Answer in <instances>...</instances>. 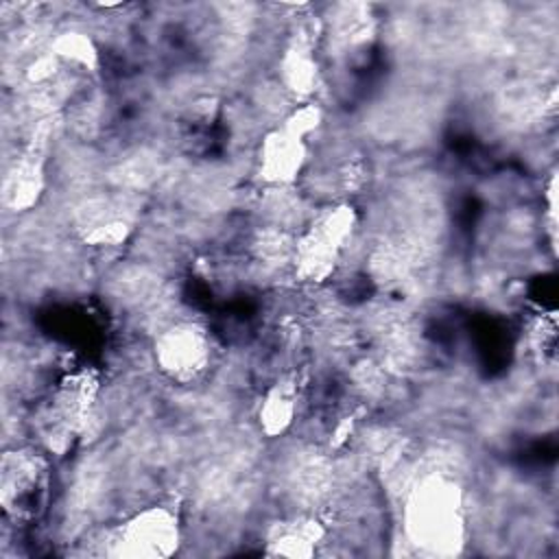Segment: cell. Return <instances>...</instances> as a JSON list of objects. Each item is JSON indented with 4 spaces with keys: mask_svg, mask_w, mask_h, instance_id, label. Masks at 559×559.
I'll return each mask as SVG.
<instances>
[{
    "mask_svg": "<svg viewBox=\"0 0 559 559\" xmlns=\"http://www.w3.org/2000/svg\"><path fill=\"white\" fill-rule=\"evenodd\" d=\"M411 507L413 520L408 524V531L417 539V544L421 542L432 548H445L448 544L459 542L461 515L456 487L441 480L426 483L417 491Z\"/></svg>",
    "mask_w": 559,
    "mask_h": 559,
    "instance_id": "cell-1",
    "label": "cell"
},
{
    "mask_svg": "<svg viewBox=\"0 0 559 559\" xmlns=\"http://www.w3.org/2000/svg\"><path fill=\"white\" fill-rule=\"evenodd\" d=\"M124 555H168L177 546V518L166 509H151L131 520L120 539Z\"/></svg>",
    "mask_w": 559,
    "mask_h": 559,
    "instance_id": "cell-2",
    "label": "cell"
}]
</instances>
